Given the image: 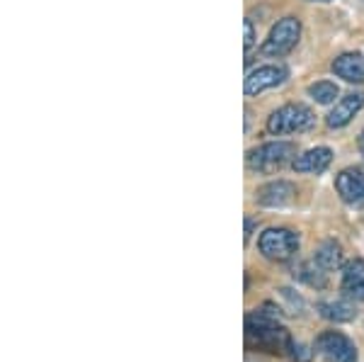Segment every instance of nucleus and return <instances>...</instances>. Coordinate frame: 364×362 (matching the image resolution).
Wrapping results in <instances>:
<instances>
[{
    "mask_svg": "<svg viewBox=\"0 0 364 362\" xmlns=\"http://www.w3.org/2000/svg\"><path fill=\"white\" fill-rule=\"evenodd\" d=\"M272 307H265L262 312H252L245 316V338L250 346L257 350H267V353H284L291 348V338L287 334L284 326L277 324Z\"/></svg>",
    "mask_w": 364,
    "mask_h": 362,
    "instance_id": "obj_1",
    "label": "nucleus"
},
{
    "mask_svg": "<svg viewBox=\"0 0 364 362\" xmlns=\"http://www.w3.org/2000/svg\"><path fill=\"white\" fill-rule=\"evenodd\" d=\"M316 124V115L311 112L306 105H284L277 112L267 119V132L269 134H296V132H309Z\"/></svg>",
    "mask_w": 364,
    "mask_h": 362,
    "instance_id": "obj_2",
    "label": "nucleus"
},
{
    "mask_svg": "<svg viewBox=\"0 0 364 362\" xmlns=\"http://www.w3.org/2000/svg\"><path fill=\"white\" fill-rule=\"evenodd\" d=\"M294 154H296L294 144L272 142V144H262V146H257V149H252L245 163H248V168L255 173H272L284 166L287 161H291Z\"/></svg>",
    "mask_w": 364,
    "mask_h": 362,
    "instance_id": "obj_3",
    "label": "nucleus"
},
{
    "mask_svg": "<svg viewBox=\"0 0 364 362\" xmlns=\"http://www.w3.org/2000/svg\"><path fill=\"white\" fill-rule=\"evenodd\" d=\"M299 34H301V25H299L296 17H284L277 25L269 29V37L262 44V54L265 56H284L299 42Z\"/></svg>",
    "mask_w": 364,
    "mask_h": 362,
    "instance_id": "obj_4",
    "label": "nucleus"
},
{
    "mask_svg": "<svg viewBox=\"0 0 364 362\" xmlns=\"http://www.w3.org/2000/svg\"><path fill=\"white\" fill-rule=\"evenodd\" d=\"M260 253L269 260L284 262L299 250V236L289 229H267L257 241Z\"/></svg>",
    "mask_w": 364,
    "mask_h": 362,
    "instance_id": "obj_5",
    "label": "nucleus"
},
{
    "mask_svg": "<svg viewBox=\"0 0 364 362\" xmlns=\"http://www.w3.org/2000/svg\"><path fill=\"white\" fill-rule=\"evenodd\" d=\"M316 350L331 362H357V348L348 336L338 331H326L316 341Z\"/></svg>",
    "mask_w": 364,
    "mask_h": 362,
    "instance_id": "obj_6",
    "label": "nucleus"
},
{
    "mask_svg": "<svg viewBox=\"0 0 364 362\" xmlns=\"http://www.w3.org/2000/svg\"><path fill=\"white\" fill-rule=\"evenodd\" d=\"M336 188L350 207H364V173L357 168H348L336 178Z\"/></svg>",
    "mask_w": 364,
    "mask_h": 362,
    "instance_id": "obj_7",
    "label": "nucleus"
},
{
    "mask_svg": "<svg viewBox=\"0 0 364 362\" xmlns=\"http://www.w3.org/2000/svg\"><path fill=\"white\" fill-rule=\"evenodd\" d=\"M284 66H260L245 78V95H257V92L267 90V87H277L279 83H284Z\"/></svg>",
    "mask_w": 364,
    "mask_h": 362,
    "instance_id": "obj_8",
    "label": "nucleus"
},
{
    "mask_svg": "<svg viewBox=\"0 0 364 362\" xmlns=\"http://www.w3.org/2000/svg\"><path fill=\"white\" fill-rule=\"evenodd\" d=\"M294 195H296L294 185L287 183V180H274V183L262 185V188L255 192V200L257 204H262V207H284V204H289L294 200Z\"/></svg>",
    "mask_w": 364,
    "mask_h": 362,
    "instance_id": "obj_9",
    "label": "nucleus"
},
{
    "mask_svg": "<svg viewBox=\"0 0 364 362\" xmlns=\"http://www.w3.org/2000/svg\"><path fill=\"white\" fill-rule=\"evenodd\" d=\"M364 107V92H348L345 97H340L336 102V107L328 115V127L340 129V127L350 124L352 117H355Z\"/></svg>",
    "mask_w": 364,
    "mask_h": 362,
    "instance_id": "obj_10",
    "label": "nucleus"
},
{
    "mask_svg": "<svg viewBox=\"0 0 364 362\" xmlns=\"http://www.w3.org/2000/svg\"><path fill=\"white\" fill-rule=\"evenodd\" d=\"M331 161H333V154H331V149H326V146H318V149H311L306 151V154H301V156H296L294 159V171L296 173H323L328 166H331Z\"/></svg>",
    "mask_w": 364,
    "mask_h": 362,
    "instance_id": "obj_11",
    "label": "nucleus"
},
{
    "mask_svg": "<svg viewBox=\"0 0 364 362\" xmlns=\"http://www.w3.org/2000/svg\"><path fill=\"white\" fill-rule=\"evenodd\" d=\"M343 292L350 299L364 302V260L355 258L343 270Z\"/></svg>",
    "mask_w": 364,
    "mask_h": 362,
    "instance_id": "obj_12",
    "label": "nucleus"
},
{
    "mask_svg": "<svg viewBox=\"0 0 364 362\" xmlns=\"http://www.w3.org/2000/svg\"><path fill=\"white\" fill-rule=\"evenodd\" d=\"M333 73L345 78L348 83H362L364 80V58L360 54H343L333 61Z\"/></svg>",
    "mask_w": 364,
    "mask_h": 362,
    "instance_id": "obj_13",
    "label": "nucleus"
},
{
    "mask_svg": "<svg viewBox=\"0 0 364 362\" xmlns=\"http://www.w3.org/2000/svg\"><path fill=\"white\" fill-rule=\"evenodd\" d=\"M314 260L318 262L323 270H336L340 262H343V250H340L336 241H326L318 250H316Z\"/></svg>",
    "mask_w": 364,
    "mask_h": 362,
    "instance_id": "obj_14",
    "label": "nucleus"
},
{
    "mask_svg": "<svg viewBox=\"0 0 364 362\" xmlns=\"http://www.w3.org/2000/svg\"><path fill=\"white\" fill-rule=\"evenodd\" d=\"M318 312H321V316H326L331 321H352L357 314L348 302H321Z\"/></svg>",
    "mask_w": 364,
    "mask_h": 362,
    "instance_id": "obj_15",
    "label": "nucleus"
},
{
    "mask_svg": "<svg viewBox=\"0 0 364 362\" xmlns=\"http://www.w3.org/2000/svg\"><path fill=\"white\" fill-rule=\"evenodd\" d=\"M296 277L304 280V282L311 284V287H323V284H326V270H323V267L316 260L304 262V265L299 267Z\"/></svg>",
    "mask_w": 364,
    "mask_h": 362,
    "instance_id": "obj_16",
    "label": "nucleus"
},
{
    "mask_svg": "<svg viewBox=\"0 0 364 362\" xmlns=\"http://www.w3.org/2000/svg\"><path fill=\"white\" fill-rule=\"evenodd\" d=\"M309 95L318 105H331L338 97V85L331 83V80H318V83L309 85Z\"/></svg>",
    "mask_w": 364,
    "mask_h": 362,
    "instance_id": "obj_17",
    "label": "nucleus"
},
{
    "mask_svg": "<svg viewBox=\"0 0 364 362\" xmlns=\"http://www.w3.org/2000/svg\"><path fill=\"white\" fill-rule=\"evenodd\" d=\"M252 44H255V29H252L250 20H245V51H250Z\"/></svg>",
    "mask_w": 364,
    "mask_h": 362,
    "instance_id": "obj_18",
    "label": "nucleus"
},
{
    "mask_svg": "<svg viewBox=\"0 0 364 362\" xmlns=\"http://www.w3.org/2000/svg\"><path fill=\"white\" fill-rule=\"evenodd\" d=\"M252 226H255V221H252V219H245V241H250V236H252Z\"/></svg>",
    "mask_w": 364,
    "mask_h": 362,
    "instance_id": "obj_19",
    "label": "nucleus"
},
{
    "mask_svg": "<svg viewBox=\"0 0 364 362\" xmlns=\"http://www.w3.org/2000/svg\"><path fill=\"white\" fill-rule=\"evenodd\" d=\"M360 149H362V154H364V132H362V139H360Z\"/></svg>",
    "mask_w": 364,
    "mask_h": 362,
    "instance_id": "obj_20",
    "label": "nucleus"
},
{
    "mask_svg": "<svg viewBox=\"0 0 364 362\" xmlns=\"http://www.w3.org/2000/svg\"><path fill=\"white\" fill-rule=\"evenodd\" d=\"M314 3H328V0H314Z\"/></svg>",
    "mask_w": 364,
    "mask_h": 362,
    "instance_id": "obj_21",
    "label": "nucleus"
}]
</instances>
